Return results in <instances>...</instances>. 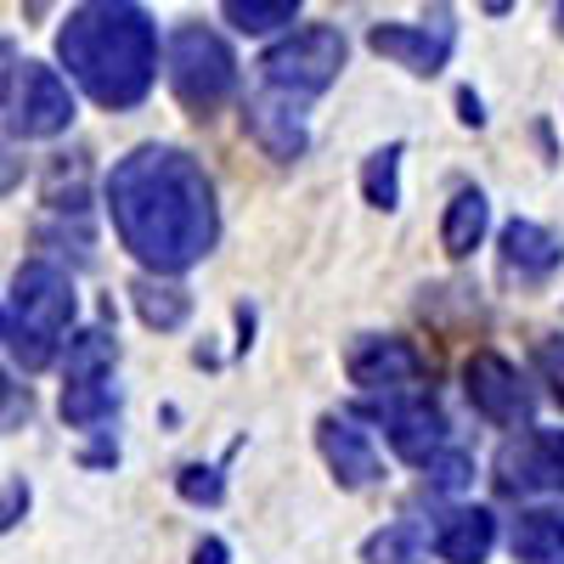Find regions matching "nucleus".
Wrapping results in <instances>:
<instances>
[{
	"instance_id": "10",
	"label": "nucleus",
	"mask_w": 564,
	"mask_h": 564,
	"mask_svg": "<svg viewBox=\"0 0 564 564\" xmlns=\"http://www.w3.org/2000/svg\"><path fill=\"white\" fill-rule=\"evenodd\" d=\"M316 446H322V463L334 468V480H339L345 491H367V486L384 480L379 452H372V441L356 430L350 417H334V412H327V417L316 423Z\"/></svg>"
},
{
	"instance_id": "19",
	"label": "nucleus",
	"mask_w": 564,
	"mask_h": 564,
	"mask_svg": "<svg viewBox=\"0 0 564 564\" xmlns=\"http://www.w3.org/2000/svg\"><path fill=\"white\" fill-rule=\"evenodd\" d=\"M130 294H135V311H141V322H148V327H181L186 316H193V294L175 289V282L141 276Z\"/></svg>"
},
{
	"instance_id": "26",
	"label": "nucleus",
	"mask_w": 564,
	"mask_h": 564,
	"mask_svg": "<svg viewBox=\"0 0 564 564\" xmlns=\"http://www.w3.org/2000/svg\"><path fill=\"white\" fill-rule=\"evenodd\" d=\"M23 508H29V486L12 480L7 491H0V531H12V525L23 520Z\"/></svg>"
},
{
	"instance_id": "23",
	"label": "nucleus",
	"mask_w": 564,
	"mask_h": 564,
	"mask_svg": "<svg viewBox=\"0 0 564 564\" xmlns=\"http://www.w3.org/2000/svg\"><path fill=\"white\" fill-rule=\"evenodd\" d=\"M175 486H181V497H186V502H220V491H226V486H220V475H215V468H204V463L181 468V480H175Z\"/></svg>"
},
{
	"instance_id": "28",
	"label": "nucleus",
	"mask_w": 564,
	"mask_h": 564,
	"mask_svg": "<svg viewBox=\"0 0 564 564\" xmlns=\"http://www.w3.org/2000/svg\"><path fill=\"white\" fill-rule=\"evenodd\" d=\"M193 564H226V542H198Z\"/></svg>"
},
{
	"instance_id": "21",
	"label": "nucleus",
	"mask_w": 564,
	"mask_h": 564,
	"mask_svg": "<svg viewBox=\"0 0 564 564\" xmlns=\"http://www.w3.org/2000/svg\"><path fill=\"white\" fill-rule=\"evenodd\" d=\"M220 12H226L231 29H243V34H271L282 23H294L300 0H220Z\"/></svg>"
},
{
	"instance_id": "8",
	"label": "nucleus",
	"mask_w": 564,
	"mask_h": 564,
	"mask_svg": "<svg viewBox=\"0 0 564 564\" xmlns=\"http://www.w3.org/2000/svg\"><path fill=\"white\" fill-rule=\"evenodd\" d=\"M345 372H350V384H361L372 395H401L423 379V356L395 334H361L345 356Z\"/></svg>"
},
{
	"instance_id": "2",
	"label": "nucleus",
	"mask_w": 564,
	"mask_h": 564,
	"mask_svg": "<svg viewBox=\"0 0 564 564\" xmlns=\"http://www.w3.org/2000/svg\"><path fill=\"white\" fill-rule=\"evenodd\" d=\"M57 57L102 108H135L159 79V29L135 0H85L57 34Z\"/></svg>"
},
{
	"instance_id": "18",
	"label": "nucleus",
	"mask_w": 564,
	"mask_h": 564,
	"mask_svg": "<svg viewBox=\"0 0 564 564\" xmlns=\"http://www.w3.org/2000/svg\"><path fill=\"white\" fill-rule=\"evenodd\" d=\"M119 412V384H113V367L108 372H74L68 390H63V417L90 430V423H102Z\"/></svg>"
},
{
	"instance_id": "12",
	"label": "nucleus",
	"mask_w": 564,
	"mask_h": 564,
	"mask_svg": "<svg viewBox=\"0 0 564 564\" xmlns=\"http://www.w3.org/2000/svg\"><path fill=\"white\" fill-rule=\"evenodd\" d=\"M564 265V238L536 220H508L502 226V276L520 282H542Z\"/></svg>"
},
{
	"instance_id": "22",
	"label": "nucleus",
	"mask_w": 564,
	"mask_h": 564,
	"mask_svg": "<svg viewBox=\"0 0 564 564\" xmlns=\"http://www.w3.org/2000/svg\"><path fill=\"white\" fill-rule=\"evenodd\" d=\"M531 361H536V372H542L547 395L564 406V334H542L536 350H531Z\"/></svg>"
},
{
	"instance_id": "5",
	"label": "nucleus",
	"mask_w": 564,
	"mask_h": 564,
	"mask_svg": "<svg viewBox=\"0 0 564 564\" xmlns=\"http://www.w3.org/2000/svg\"><path fill=\"white\" fill-rule=\"evenodd\" d=\"M260 68H265V85L276 90V97H294V102L316 97V90H327L345 68V34L327 29V23L294 29L260 57Z\"/></svg>"
},
{
	"instance_id": "24",
	"label": "nucleus",
	"mask_w": 564,
	"mask_h": 564,
	"mask_svg": "<svg viewBox=\"0 0 564 564\" xmlns=\"http://www.w3.org/2000/svg\"><path fill=\"white\" fill-rule=\"evenodd\" d=\"M430 475H435V486H441V491H463V486H468V475H475V463L457 457V452H446V457H430Z\"/></svg>"
},
{
	"instance_id": "17",
	"label": "nucleus",
	"mask_w": 564,
	"mask_h": 564,
	"mask_svg": "<svg viewBox=\"0 0 564 564\" xmlns=\"http://www.w3.org/2000/svg\"><path fill=\"white\" fill-rule=\"evenodd\" d=\"M486 226H491V204H486V193H480V186H463V193L446 204V220H441V249H446L452 260H468V254L480 249Z\"/></svg>"
},
{
	"instance_id": "29",
	"label": "nucleus",
	"mask_w": 564,
	"mask_h": 564,
	"mask_svg": "<svg viewBox=\"0 0 564 564\" xmlns=\"http://www.w3.org/2000/svg\"><path fill=\"white\" fill-rule=\"evenodd\" d=\"M45 12H52V0H23V18H34V23H40Z\"/></svg>"
},
{
	"instance_id": "16",
	"label": "nucleus",
	"mask_w": 564,
	"mask_h": 564,
	"mask_svg": "<svg viewBox=\"0 0 564 564\" xmlns=\"http://www.w3.org/2000/svg\"><path fill=\"white\" fill-rule=\"evenodd\" d=\"M508 547L520 564H564V508H525Z\"/></svg>"
},
{
	"instance_id": "11",
	"label": "nucleus",
	"mask_w": 564,
	"mask_h": 564,
	"mask_svg": "<svg viewBox=\"0 0 564 564\" xmlns=\"http://www.w3.org/2000/svg\"><path fill=\"white\" fill-rule=\"evenodd\" d=\"M367 45H372L379 57H390L395 68H406V74H417V79H430V74H441L446 57H452V29H446V23H435V29L379 23V29L367 34Z\"/></svg>"
},
{
	"instance_id": "4",
	"label": "nucleus",
	"mask_w": 564,
	"mask_h": 564,
	"mask_svg": "<svg viewBox=\"0 0 564 564\" xmlns=\"http://www.w3.org/2000/svg\"><path fill=\"white\" fill-rule=\"evenodd\" d=\"M231 85H238V57H231V45L215 29L186 23L170 34V90L198 119L231 97Z\"/></svg>"
},
{
	"instance_id": "3",
	"label": "nucleus",
	"mask_w": 564,
	"mask_h": 564,
	"mask_svg": "<svg viewBox=\"0 0 564 564\" xmlns=\"http://www.w3.org/2000/svg\"><path fill=\"white\" fill-rule=\"evenodd\" d=\"M74 322V282L52 260H29L12 282V356L23 367H45Z\"/></svg>"
},
{
	"instance_id": "25",
	"label": "nucleus",
	"mask_w": 564,
	"mask_h": 564,
	"mask_svg": "<svg viewBox=\"0 0 564 564\" xmlns=\"http://www.w3.org/2000/svg\"><path fill=\"white\" fill-rule=\"evenodd\" d=\"M412 558V536L406 531H384L367 542V564H406Z\"/></svg>"
},
{
	"instance_id": "14",
	"label": "nucleus",
	"mask_w": 564,
	"mask_h": 564,
	"mask_svg": "<svg viewBox=\"0 0 564 564\" xmlns=\"http://www.w3.org/2000/svg\"><path fill=\"white\" fill-rule=\"evenodd\" d=\"M249 130H254V141L271 153V159H300L305 153V119H300V108H294V97H260V102H249Z\"/></svg>"
},
{
	"instance_id": "6",
	"label": "nucleus",
	"mask_w": 564,
	"mask_h": 564,
	"mask_svg": "<svg viewBox=\"0 0 564 564\" xmlns=\"http://www.w3.org/2000/svg\"><path fill=\"white\" fill-rule=\"evenodd\" d=\"M12 102H7V124L12 135L23 141H40V135H57L68 130L74 119V97H68V85L57 79V68H40V63H23L12 68Z\"/></svg>"
},
{
	"instance_id": "7",
	"label": "nucleus",
	"mask_w": 564,
	"mask_h": 564,
	"mask_svg": "<svg viewBox=\"0 0 564 564\" xmlns=\"http://www.w3.org/2000/svg\"><path fill=\"white\" fill-rule=\"evenodd\" d=\"M463 390H468V401H475V412L491 417V423H502V430L531 423V390L520 379V367L502 361L497 350H475V356H468Z\"/></svg>"
},
{
	"instance_id": "1",
	"label": "nucleus",
	"mask_w": 564,
	"mask_h": 564,
	"mask_svg": "<svg viewBox=\"0 0 564 564\" xmlns=\"http://www.w3.org/2000/svg\"><path fill=\"white\" fill-rule=\"evenodd\" d=\"M108 215L119 243L159 276L198 265L220 238V209L204 164L181 148H135L108 175Z\"/></svg>"
},
{
	"instance_id": "20",
	"label": "nucleus",
	"mask_w": 564,
	"mask_h": 564,
	"mask_svg": "<svg viewBox=\"0 0 564 564\" xmlns=\"http://www.w3.org/2000/svg\"><path fill=\"white\" fill-rule=\"evenodd\" d=\"M361 193H367L372 209H395L401 204V141H390V148H379V153L367 159Z\"/></svg>"
},
{
	"instance_id": "9",
	"label": "nucleus",
	"mask_w": 564,
	"mask_h": 564,
	"mask_svg": "<svg viewBox=\"0 0 564 564\" xmlns=\"http://www.w3.org/2000/svg\"><path fill=\"white\" fill-rule=\"evenodd\" d=\"M497 486L508 497L525 491H564V430H536L497 452Z\"/></svg>"
},
{
	"instance_id": "27",
	"label": "nucleus",
	"mask_w": 564,
	"mask_h": 564,
	"mask_svg": "<svg viewBox=\"0 0 564 564\" xmlns=\"http://www.w3.org/2000/svg\"><path fill=\"white\" fill-rule=\"evenodd\" d=\"M12 68H18V52H12V40H0V97H7V85H12Z\"/></svg>"
},
{
	"instance_id": "13",
	"label": "nucleus",
	"mask_w": 564,
	"mask_h": 564,
	"mask_svg": "<svg viewBox=\"0 0 564 564\" xmlns=\"http://www.w3.org/2000/svg\"><path fill=\"white\" fill-rule=\"evenodd\" d=\"M384 435H390L395 457L430 463V457H441V446H446V417H441L430 401H395V406H384Z\"/></svg>"
},
{
	"instance_id": "15",
	"label": "nucleus",
	"mask_w": 564,
	"mask_h": 564,
	"mask_svg": "<svg viewBox=\"0 0 564 564\" xmlns=\"http://www.w3.org/2000/svg\"><path fill=\"white\" fill-rule=\"evenodd\" d=\"M491 542H497V520L486 508H452L435 525V553L446 564H486Z\"/></svg>"
}]
</instances>
